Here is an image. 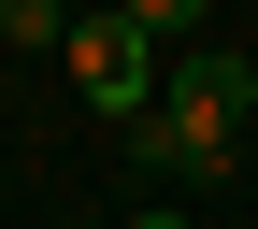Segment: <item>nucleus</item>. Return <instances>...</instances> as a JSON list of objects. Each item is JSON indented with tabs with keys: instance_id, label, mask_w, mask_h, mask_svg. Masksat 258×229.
Returning <instances> with one entry per match:
<instances>
[{
	"instance_id": "2",
	"label": "nucleus",
	"mask_w": 258,
	"mask_h": 229,
	"mask_svg": "<svg viewBox=\"0 0 258 229\" xmlns=\"http://www.w3.org/2000/svg\"><path fill=\"white\" fill-rule=\"evenodd\" d=\"M57 57H72V86H86L101 115H158V29L129 15V0H115V15H72Z\"/></svg>"
},
{
	"instance_id": "4",
	"label": "nucleus",
	"mask_w": 258,
	"mask_h": 229,
	"mask_svg": "<svg viewBox=\"0 0 258 229\" xmlns=\"http://www.w3.org/2000/svg\"><path fill=\"white\" fill-rule=\"evenodd\" d=\"M129 15H144V29H201L215 0H129Z\"/></svg>"
},
{
	"instance_id": "3",
	"label": "nucleus",
	"mask_w": 258,
	"mask_h": 229,
	"mask_svg": "<svg viewBox=\"0 0 258 229\" xmlns=\"http://www.w3.org/2000/svg\"><path fill=\"white\" fill-rule=\"evenodd\" d=\"M0 43H72V0H0Z\"/></svg>"
},
{
	"instance_id": "1",
	"label": "nucleus",
	"mask_w": 258,
	"mask_h": 229,
	"mask_svg": "<svg viewBox=\"0 0 258 229\" xmlns=\"http://www.w3.org/2000/svg\"><path fill=\"white\" fill-rule=\"evenodd\" d=\"M244 115H258L244 57H186V72L158 86V115H129V158H144V172H215V158L244 143Z\"/></svg>"
}]
</instances>
